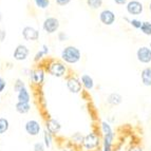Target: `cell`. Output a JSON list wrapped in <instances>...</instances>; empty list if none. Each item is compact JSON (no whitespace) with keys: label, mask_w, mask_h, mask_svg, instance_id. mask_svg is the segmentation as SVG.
<instances>
[{"label":"cell","mask_w":151,"mask_h":151,"mask_svg":"<svg viewBox=\"0 0 151 151\" xmlns=\"http://www.w3.org/2000/svg\"><path fill=\"white\" fill-rule=\"evenodd\" d=\"M126 11L131 16H139L144 12V4L139 0H129L126 4Z\"/></svg>","instance_id":"obj_9"},{"label":"cell","mask_w":151,"mask_h":151,"mask_svg":"<svg viewBox=\"0 0 151 151\" xmlns=\"http://www.w3.org/2000/svg\"><path fill=\"white\" fill-rule=\"evenodd\" d=\"M24 130L30 136H37L41 132V126L36 119H29L24 124Z\"/></svg>","instance_id":"obj_12"},{"label":"cell","mask_w":151,"mask_h":151,"mask_svg":"<svg viewBox=\"0 0 151 151\" xmlns=\"http://www.w3.org/2000/svg\"><path fill=\"white\" fill-rule=\"evenodd\" d=\"M6 87V81L3 77H0V93H2Z\"/></svg>","instance_id":"obj_33"},{"label":"cell","mask_w":151,"mask_h":151,"mask_svg":"<svg viewBox=\"0 0 151 151\" xmlns=\"http://www.w3.org/2000/svg\"><path fill=\"white\" fill-rule=\"evenodd\" d=\"M87 6H88L90 10H99V9L103 8L104 1L103 0H86Z\"/></svg>","instance_id":"obj_21"},{"label":"cell","mask_w":151,"mask_h":151,"mask_svg":"<svg viewBox=\"0 0 151 151\" xmlns=\"http://www.w3.org/2000/svg\"><path fill=\"white\" fill-rule=\"evenodd\" d=\"M141 81L145 87H151V67H146L141 71Z\"/></svg>","instance_id":"obj_15"},{"label":"cell","mask_w":151,"mask_h":151,"mask_svg":"<svg viewBox=\"0 0 151 151\" xmlns=\"http://www.w3.org/2000/svg\"><path fill=\"white\" fill-rule=\"evenodd\" d=\"M22 37L25 41H29V42H34V41H37L39 39V31L37 29H35L34 27H31V25H27L22 29Z\"/></svg>","instance_id":"obj_11"},{"label":"cell","mask_w":151,"mask_h":151,"mask_svg":"<svg viewBox=\"0 0 151 151\" xmlns=\"http://www.w3.org/2000/svg\"><path fill=\"white\" fill-rule=\"evenodd\" d=\"M23 88H25V83L21 79V78H17L14 83V92L18 93L19 91H21Z\"/></svg>","instance_id":"obj_26"},{"label":"cell","mask_w":151,"mask_h":151,"mask_svg":"<svg viewBox=\"0 0 151 151\" xmlns=\"http://www.w3.org/2000/svg\"><path fill=\"white\" fill-rule=\"evenodd\" d=\"M43 68L45 69L47 73L56 78L67 77L69 75L68 65L61 59H49L45 63Z\"/></svg>","instance_id":"obj_1"},{"label":"cell","mask_w":151,"mask_h":151,"mask_svg":"<svg viewBox=\"0 0 151 151\" xmlns=\"http://www.w3.org/2000/svg\"><path fill=\"white\" fill-rule=\"evenodd\" d=\"M61 129L60 123L57 121L56 119H48L45 121V130L50 132L52 135H56L59 133V131Z\"/></svg>","instance_id":"obj_13"},{"label":"cell","mask_w":151,"mask_h":151,"mask_svg":"<svg viewBox=\"0 0 151 151\" xmlns=\"http://www.w3.org/2000/svg\"><path fill=\"white\" fill-rule=\"evenodd\" d=\"M149 48H150V49H151V42H150V43H149Z\"/></svg>","instance_id":"obj_40"},{"label":"cell","mask_w":151,"mask_h":151,"mask_svg":"<svg viewBox=\"0 0 151 151\" xmlns=\"http://www.w3.org/2000/svg\"><path fill=\"white\" fill-rule=\"evenodd\" d=\"M148 9H149V12L151 13V1L149 2V6H148Z\"/></svg>","instance_id":"obj_38"},{"label":"cell","mask_w":151,"mask_h":151,"mask_svg":"<svg viewBox=\"0 0 151 151\" xmlns=\"http://www.w3.org/2000/svg\"><path fill=\"white\" fill-rule=\"evenodd\" d=\"M41 27H42V30L45 31L47 34L53 35L56 32H58L59 27H60V22H59V20H58L56 17L50 16V17H47L45 20H43Z\"/></svg>","instance_id":"obj_5"},{"label":"cell","mask_w":151,"mask_h":151,"mask_svg":"<svg viewBox=\"0 0 151 151\" xmlns=\"http://www.w3.org/2000/svg\"><path fill=\"white\" fill-rule=\"evenodd\" d=\"M65 87H67L69 92L72 94H79L83 90L81 78L74 74H69L65 77Z\"/></svg>","instance_id":"obj_4"},{"label":"cell","mask_w":151,"mask_h":151,"mask_svg":"<svg viewBox=\"0 0 151 151\" xmlns=\"http://www.w3.org/2000/svg\"><path fill=\"white\" fill-rule=\"evenodd\" d=\"M123 103V96L117 92H112L107 96V104L110 106H119Z\"/></svg>","instance_id":"obj_17"},{"label":"cell","mask_w":151,"mask_h":151,"mask_svg":"<svg viewBox=\"0 0 151 151\" xmlns=\"http://www.w3.org/2000/svg\"><path fill=\"white\" fill-rule=\"evenodd\" d=\"M1 20H2V13L0 12V22H1Z\"/></svg>","instance_id":"obj_39"},{"label":"cell","mask_w":151,"mask_h":151,"mask_svg":"<svg viewBox=\"0 0 151 151\" xmlns=\"http://www.w3.org/2000/svg\"><path fill=\"white\" fill-rule=\"evenodd\" d=\"M29 55H30V49L22 43L16 45V48L14 49V52H13V57H14V60L16 61L27 60Z\"/></svg>","instance_id":"obj_10"},{"label":"cell","mask_w":151,"mask_h":151,"mask_svg":"<svg viewBox=\"0 0 151 151\" xmlns=\"http://www.w3.org/2000/svg\"><path fill=\"white\" fill-rule=\"evenodd\" d=\"M79 78H81L83 90L87 91V92H90V91L93 90L94 87H95V83H94V79L92 76L85 73V74H81V76Z\"/></svg>","instance_id":"obj_14"},{"label":"cell","mask_w":151,"mask_h":151,"mask_svg":"<svg viewBox=\"0 0 151 151\" xmlns=\"http://www.w3.org/2000/svg\"><path fill=\"white\" fill-rule=\"evenodd\" d=\"M35 3L36 8L40 9V10H45L50 6V0H33Z\"/></svg>","instance_id":"obj_25"},{"label":"cell","mask_w":151,"mask_h":151,"mask_svg":"<svg viewBox=\"0 0 151 151\" xmlns=\"http://www.w3.org/2000/svg\"><path fill=\"white\" fill-rule=\"evenodd\" d=\"M45 74H47V71L43 68V65L36 67L34 69H31V72L29 74V79H30L31 83H32L33 86L40 87L45 83Z\"/></svg>","instance_id":"obj_3"},{"label":"cell","mask_w":151,"mask_h":151,"mask_svg":"<svg viewBox=\"0 0 151 151\" xmlns=\"http://www.w3.org/2000/svg\"><path fill=\"white\" fill-rule=\"evenodd\" d=\"M15 110H16V112L19 114H27L30 112L31 105H30V103H21V101H17L15 105Z\"/></svg>","instance_id":"obj_18"},{"label":"cell","mask_w":151,"mask_h":151,"mask_svg":"<svg viewBox=\"0 0 151 151\" xmlns=\"http://www.w3.org/2000/svg\"><path fill=\"white\" fill-rule=\"evenodd\" d=\"M98 19H99L101 23H103L104 25L110 27V25L115 23L116 15L112 10L104 9V10H101V12H99V14H98Z\"/></svg>","instance_id":"obj_6"},{"label":"cell","mask_w":151,"mask_h":151,"mask_svg":"<svg viewBox=\"0 0 151 151\" xmlns=\"http://www.w3.org/2000/svg\"><path fill=\"white\" fill-rule=\"evenodd\" d=\"M50 53V49L47 45H42L41 48L36 52V54L34 55V63H39L42 61V59Z\"/></svg>","instance_id":"obj_16"},{"label":"cell","mask_w":151,"mask_h":151,"mask_svg":"<svg viewBox=\"0 0 151 151\" xmlns=\"http://www.w3.org/2000/svg\"><path fill=\"white\" fill-rule=\"evenodd\" d=\"M139 31L144 35L151 36V21H143V24H142Z\"/></svg>","instance_id":"obj_23"},{"label":"cell","mask_w":151,"mask_h":151,"mask_svg":"<svg viewBox=\"0 0 151 151\" xmlns=\"http://www.w3.org/2000/svg\"><path fill=\"white\" fill-rule=\"evenodd\" d=\"M129 151H143V150L139 147H132V148L129 149Z\"/></svg>","instance_id":"obj_36"},{"label":"cell","mask_w":151,"mask_h":151,"mask_svg":"<svg viewBox=\"0 0 151 151\" xmlns=\"http://www.w3.org/2000/svg\"><path fill=\"white\" fill-rule=\"evenodd\" d=\"M136 59L143 65H149L151 63V49L149 45H143L136 50Z\"/></svg>","instance_id":"obj_8"},{"label":"cell","mask_w":151,"mask_h":151,"mask_svg":"<svg viewBox=\"0 0 151 151\" xmlns=\"http://www.w3.org/2000/svg\"><path fill=\"white\" fill-rule=\"evenodd\" d=\"M113 1L117 5H126L129 2V0H113Z\"/></svg>","instance_id":"obj_35"},{"label":"cell","mask_w":151,"mask_h":151,"mask_svg":"<svg viewBox=\"0 0 151 151\" xmlns=\"http://www.w3.org/2000/svg\"><path fill=\"white\" fill-rule=\"evenodd\" d=\"M57 39L60 41V42H65V41H67L69 39V36L65 32H58L57 33Z\"/></svg>","instance_id":"obj_31"},{"label":"cell","mask_w":151,"mask_h":151,"mask_svg":"<svg viewBox=\"0 0 151 151\" xmlns=\"http://www.w3.org/2000/svg\"><path fill=\"white\" fill-rule=\"evenodd\" d=\"M71 2V0H55V3L58 6H65Z\"/></svg>","instance_id":"obj_32"},{"label":"cell","mask_w":151,"mask_h":151,"mask_svg":"<svg viewBox=\"0 0 151 151\" xmlns=\"http://www.w3.org/2000/svg\"><path fill=\"white\" fill-rule=\"evenodd\" d=\"M83 139H85V136L81 135V133H79V132H76L72 135V139L77 144H83Z\"/></svg>","instance_id":"obj_29"},{"label":"cell","mask_w":151,"mask_h":151,"mask_svg":"<svg viewBox=\"0 0 151 151\" xmlns=\"http://www.w3.org/2000/svg\"><path fill=\"white\" fill-rule=\"evenodd\" d=\"M129 24H130L132 28L135 29V30H139L142 24H143V21L137 19V18H132V19L130 20V23H129Z\"/></svg>","instance_id":"obj_28"},{"label":"cell","mask_w":151,"mask_h":151,"mask_svg":"<svg viewBox=\"0 0 151 151\" xmlns=\"http://www.w3.org/2000/svg\"><path fill=\"white\" fill-rule=\"evenodd\" d=\"M33 151H45V146L43 142H37L33 146Z\"/></svg>","instance_id":"obj_30"},{"label":"cell","mask_w":151,"mask_h":151,"mask_svg":"<svg viewBox=\"0 0 151 151\" xmlns=\"http://www.w3.org/2000/svg\"><path fill=\"white\" fill-rule=\"evenodd\" d=\"M101 131H103L104 135H105V134H109V133H112V132H113L111 126L109 125V123H107V122H101Z\"/></svg>","instance_id":"obj_27"},{"label":"cell","mask_w":151,"mask_h":151,"mask_svg":"<svg viewBox=\"0 0 151 151\" xmlns=\"http://www.w3.org/2000/svg\"><path fill=\"white\" fill-rule=\"evenodd\" d=\"M52 134L50 133V132H48V131L45 130V132H43V144H45V148H51V146H52V141H53V139H52Z\"/></svg>","instance_id":"obj_24"},{"label":"cell","mask_w":151,"mask_h":151,"mask_svg":"<svg viewBox=\"0 0 151 151\" xmlns=\"http://www.w3.org/2000/svg\"><path fill=\"white\" fill-rule=\"evenodd\" d=\"M10 129V122L5 117H0V135L6 133Z\"/></svg>","instance_id":"obj_22"},{"label":"cell","mask_w":151,"mask_h":151,"mask_svg":"<svg viewBox=\"0 0 151 151\" xmlns=\"http://www.w3.org/2000/svg\"><path fill=\"white\" fill-rule=\"evenodd\" d=\"M17 99L18 101H21V103H30L31 101V94L30 91L28 90V88L25 87L21 91H19L17 93Z\"/></svg>","instance_id":"obj_19"},{"label":"cell","mask_w":151,"mask_h":151,"mask_svg":"<svg viewBox=\"0 0 151 151\" xmlns=\"http://www.w3.org/2000/svg\"><path fill=\"white\" fill-rule=\"evenodd\" d=\"M5 38H6V31L4 29H0V42L4 41Z\"/></svg>","instance_id":"obj_34"},{"label":"cell","mask_w":151,"mask_h":151,"mask_svg":"<svg viewBox=\"0 0 151 151\" xmlns=\"http://www.w3.org/2000/svg\"><path fill=\"white\" fill-rule=\"evenodd\" d=\"M99 143H101V139H99V135L94 132H91V133L87 134L85 136L83 142V146L87 150H93V149L97 148L99 146Z\"/></svg>","instance_id":"obj_7"},{"label":"cell","mask_w":151,"mask_h":151,"mask_svg":"<svg viewBox=\"0 0 151 151\" xmlns=\"http://www.w3.org/2000/svg\"><path fill=\"white\" fill-rule=\"evenodd\" d=\"M123 19H124V20H125V21H126V22L130 23V20H131V19L128 17V16H124V17H123Z\"/></svg>","instance_id":"obj_37"},{"label":"cell","mask_w":151,"mask_h":151,"mask_svg":"<svg viewBox=\"0 0 151 151\" xmlns=\"http://www.w3.org/2000/svg\"><path fill=\"white\" fill-rule=\"evenodd\" d=\"M81 51L75 45H67L61 50L60 58L65 63L69 65H73L81 60Z\"/></svg>","instance_id":"obj_2"},{"label":"cell","mask_w":151,"mask_h":151,"mask_svg":"<svg viewBox=\"0 0 151 151\" xmlns=\"http://www.w3.org/2000/svg\"><path fill=\"white\" fill-rule=\"evenodd\" d=\"M114 139V133H109L104 135V151H111L112 142Z\"/></svg>","instance_id":"obj_20"}]
</instances>
